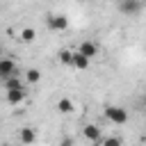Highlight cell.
I'll return each instance as SVG.
<instances>
[{"label":"cell","mask_w":146,"mask_h":146,"mask_svg":"<svg viewBox=\"0 0 146 146\" xmlns=\"http://www.w3.org/2000/svg\"><path fill=\"white\" fill-rule=\"evenodd\" d=\"M144 7V0H121L119 2V11L125 16H137Z\"/></svg>","instance_id":"cell-2"},{"label":"cell","mask_w":146,"mask_h":146,"mask_svg":"<svg viewBox=\"0 0 146 146\" xmlns=\"http://www.w3.org/2000/svg\"><path fill=\"white\" fill-rule=\"evenodd\" d=\"M7 91V103L9 105H21L23 100H25V87H21V89H5Z\"/></svg>","instance_id":"cell-5"},{"label":"cell","mask_w":146,"mask_h":146,"mask_svg":"<svg viewBox=\"0 0 146 146\" xmlns=\"http://www.w3.org/2000/svg\"><path fill=\"white\" fill-rule=\"evenodd\" d=\"M18 139H21L23 144H32V141L36 139V132H34L32 128H21V135H18Z\"/></svg>","instance_id":"cell-11"},{"label":"cell","mask_w":146,"mask_h":146,"mask_svg":"<svg viewBox=\"0 0 146 146\" xmlns=\"http://www.w3.org/2000/svg\"><path fill=\"white\" fill-rule=\"evenodd\" d=\"M89 62H91V59H89V57H84V55H82V52H78V50L71 55V66H73V68H78V71L89 68Z\"/></svg>","instance_id":"cell-6"},{"label":"cell","mask_w":146,"mask_h":146,"mask_svg":"<svg viewBox=\"0 0 146 146\" xmlns=\"http://www.w3.org/2000/svg\"><path fill=\"white\" fill-rule=\"evenodd\" d=\"M25 80H27L30 84L39 82V80H41V71H39V68H27V71H25Z\"/></svg>","instance_id":"cell-13"},{"label":"cell","mask_w":146,"mask_h":146,"mask_svg":"<svg viewBox=\"0 0 146 146\" xmlns=\"http://www.w3.org/2000/svg\"><path fill=\"white\" fill-rule=\"evenodd\" d=\"M71 55H73V50H59V62L62 64H66V66H71Z\"/></svg>","instance_id":"cell-14"},{"label":"cell","mask_w":146,"mask_h":146,"mask_svg":"<svg viewBox=\"0 0 146 146\" xmlns=\"http://www.w3.org/2000/svg\"><path fill=\"white\" fill-rule=\"evenodd\" d=\"M82 135H84L89 141H94V144L100 141V128H98V125H91V123L84 125V128H82Z\"/></svg>","instance_id":"cell-8"},{"label":"cell","mask_w":146,"mask_h":146,"mask_svg":"<svg viewBox=\"0 0 146 146\" xmlns=\"http://www.w3.org/2000/svg\"><path fill=\"white\" fill-rule=\"evenodd\" d=\"M2 84H5V89H21V87H25V84H23V80L18 78V73H14V75L5 78V80H2Z\"/></svg>","instance_id":"cell-10"},{"label":"cell","mask_w":146,"mask_h":146,"mask_svg":"<svg viewBox=\"0 0 146 146\" xmlns=\"http://www.w3.org/2000/svg\"><path fill=\"white\" fill-rule=\"evenodd\" d=\"M0 57H2V48H0Z\"/></svg>","instance_id":"cell-16"},{"label":"cell","mask_w":146,"mask_h":146,"mask_svg":"<svg viewBox=\"0 0 146 146\" xmlns=\"http://www.w3.org/2000/svg\"><path fill=\"white\" fill-rule=\"evenodd\" d=\"M14 73H18L16 62H14V59H9V57H0V80L9 78V75H14Z\"/></svg>","instance_id":"cell-4"},{"label":"cell","mask_w":146,"mask_h":146,"mask_svg":"<svg viewBox=\"0 0 146 146\" xmlns=\"http://www.w3.org/2000/svg\"><path fill=\"white\" fill-rule=\"evenodd\" d=\"M78 52H82L84 57H89V59H94V57L98 55V46H96L94 41H82V43L78 46Z\"/></svg>","instance_id":"cell-7"},{"label":"cell","mask_w":146,"mask_h":146,"mask_svg":"<svg viewBox=\"0 0 146 146\" xmlns=\"http://www.w3.org/2000/svg\"><path fill=\"white\" fill-rule=\"evenodd\" d=\"M48 27L55 30V32H64L68 27V18L64 14H55V16H48Z\"/></svg>","instance_id":"cell-3"},{"label":"cell","mask_w":146,"mask_h":146,"mask_svg":"<svg viewBox=\"0 0 146 146\" xmlns=\"http://www.w3.org/2000/svg\"><path fill=\"white\" fill-rule=\"evenodd\" d=\"M105 116H107V121L114 123V125H123V123H128V110H123V107H119V105H110V107H105Z\"/></svg>","instance_id":"cell-1"},{"label":"cell","mask_w":146,"mask_h":146,"mask_svg":"<svg viewBox=\"0 0 146 146\" xmlns=\"http://www.w3.org/2000/svg\"><path fill=\"white\" fill-rule=\"evenodd\" d=\"M98 144H103V146H121V139L119 137H107V139H100Z\"/></svg>","instance_id":"cell-15"},{"label":"cell","mask_w":146,"mask_h":146,"mask_svg":"<svg viewBox=\"0 0 146 146\" xmlns=\"http://www.w3.org/2000/svg\"><path fill=\"white\" fill-rule=\"evenodd\" d=\"M18 39H21L23 43H32V41L36 39V32H34L32 27H23V30H21V34H18Z\"/></svg>","instance_id":"cell-12"},{"label":"cell","mask_w":146,"mask_h":146,"mask_svg":"<svg viewBox=\"0 0 146 146\" xmlns=\"http://www.w3.org/2000/svg\"><path fill=\"white\" fill-rule=\"evenodd\" d=\"M55 107H57V112H59V114H71V112L75 110V105H73V100H71V98H59Z\"/></svg>","instance_id":"cell-9"}]
</instances>
